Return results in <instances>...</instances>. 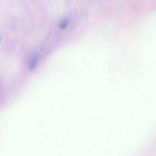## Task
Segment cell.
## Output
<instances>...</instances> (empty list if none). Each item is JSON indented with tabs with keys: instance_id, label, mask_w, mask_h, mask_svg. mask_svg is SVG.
I'll list each match as a JSON object with an SVG mask.
<instances>
[{
	"instance_id": "6da1fadb",
	"label": "cell",
	"mask_w": 156,
	"mask_h": 156,
	"mask_svg": "<svg viewBox=\"0 0 156 156\" xmlns=\"http://www.w3.org/2000/svg\"><path fill=\"white\" fill-rule=\"evenodd\" d=\"M37 56H34V57H33L31 59V60L30 61V63H29V68L30 69H33L34 67H36L37 64Z\"/></svg>"
},
{
	"instance_id": "7a4b0ae2",
	"label": "cell",
	"mask_w": 156,
	"mask_h": 156,
	"mask_svg": "<svg viewBox=\"0 0 156 156\" xmlns=\"http://www.w3.org/2000/svg\"><path fill=\"white\" fill-rule=\"evenodd\" d=\"M68 24H69L68 20L64 19V20H62V21L60 22V24H59V27H60L62 29H64L67 27Z\"/></svg>"
}]
</instances>
